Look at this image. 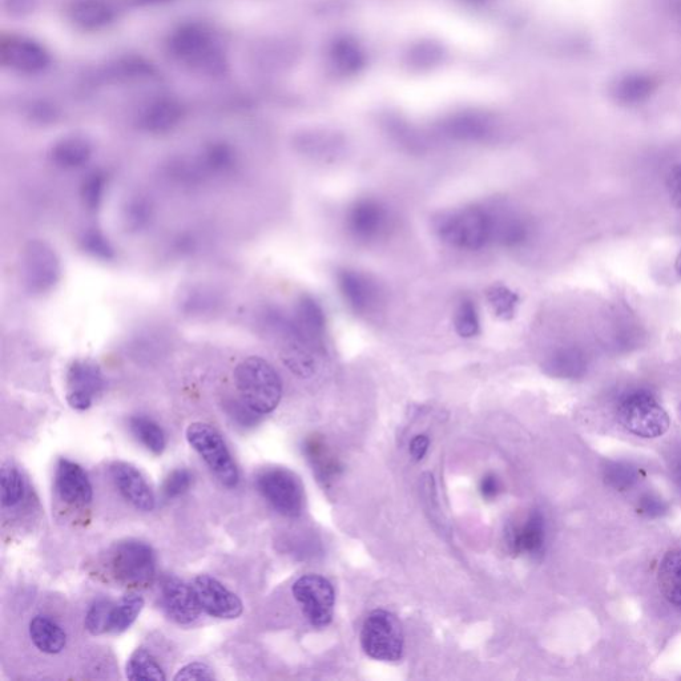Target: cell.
I'll return each mask as SVG.
<instances>
[{
    "instance_id": "cb8c5ba5",
    "label": "cell",
    "mask_w": 681,
    "mask_h": 681,
    "mask_svg": "<svg viewBox=\"0 0 681 681\" xmlns=\"http://www.w3.org/2000/svg\"><path fill=\"white\" fill-rule=\"evenodd\" d=\"M91 145L80 137H67L60 140L51 149V160L56 167L75 169L83 167L91 159Z\"/></svg>"
},
{
    "instance_id": "4dcf8cb0",
    "label": "cell",
    "mask_w": 681,
    "mask_h": 681,
    "mask_svg": "<svg viewBox=\"0 0 681 681\" xmlns=\"http://www.w3.org/2000/svg\"><path fill=\"white\" fill-rule=\"evenodd\" d=\"M305 453L321 481H329L332 475L337 474V459L330 454L321 438L310 437L305 442Z\"/></svg>"
},
{
    "instance_id": "836d02e7",
    "label": "cell",
    "mask_w": 681,
    "mask_h": 681,
    "mask_svg": "<svg viewBox=\"0 0 681 681\" xmlns=\"http://www.w3.org/2000/svg\"><path fill=\"white\" fill-rule=\"evenodd\" d=\"M114 604L111 600L100 598L96 599L88 608L84 626H86L87 631L91 635L110 634L111 614Z\"/></svg>"
},
{
    "instance_id": "f6af8a7d",
    "label": "cell",
    "mask_w": 681,
    "mask_h": 681,
    "mask_svg": "<svg viewBox=\"0 0 681 681\" xmlns=\"http://www.w3.org/2000/svg\"><path fill=\"white\" fill-rule=\"evenodd\" d=\"M639 510L640 513L647 515V517L656 518L666 514L668 507L667 503L658 495L646 494L640 498Z\"/></svg>"
},
{
    "instance_id": "52a82bcc",
    "label": "cell",
    "mask_w": 681,
    "mask_h": 681,
    "mask_svg": "<svg viewBox=\"0 0 681 681\" xmlns=\"http://www.w3.org/2000/svg\"><path fill=\"white\" fill-rule=\"evenodd\" d=\"M110 568L124 587L148 586L155 578L156 555L148 543L128 539L112 548Z\"/></svg>"
},
{
    "instance_id": "b9f144b4",
    "label": "cell",
    "mask_w": 681,
    "mask_h": 681,
    "mask_svg": "<svg viewBox=\"0 0 681 681\" xmlns=\"http://www.w3.org/2000/svg\"><path fill=\"white\" fill-rule=\"evenodd\" d=\"M651 87L650 80L631 78L620 84L619 95L620 98L627 100V102H638V100L646 98L650 94Z\"/></svg>"
},
{
    "instance_id": "f546056e",
    "label": "cell",
    "mask_w": 681,
    "mask_h": 681,
    "mask_svg": "<svg viewBox=\"0 0 681 681\" xmlns=\"http://www.w3.org/2000/svg\"><path fill=\"white\" fill-rule=\"evenodd\" d=\"M126 676L130 680H167L163 667L155 656L145 648H137L128 659Z\"/></svg>"
},
{
    "instance_id": "8fae6325",
    "label": "cell",
    "mask_w": 681,
    "mask_h": 681,
    "mask_svg": "<svg viewBox=\"0 0 681 681\" xmlns=\"http://www.w3.org/2000/svg\"><path fill=\"white\" fill-rule=\"evenodd\" d=\"M192 587L201 610L212 618L233 620L243 615V600L213 576H197Z\"/></svg>"
},
{
    "instance_id": "484cf974",
    "label": "cell",
    "mask_w": 681,
    "mask_h": 681,
    "mask_svg": "<svg viewBox=\"0 0 681 681\" xmlns=\"http://www.w3.org/2000/svg\"><path fill=\"white\" fill-rule=\"evenodd\" d=\"M659 586L668 602L681 607V550L668 552L659 567Z\"/></svg>"
},
{
    "instance_id": "8992f818",
    "label": "cell",
    "mask_w": 681,
    "mask_h": 681,
    "mask_svg": "<svg viewBox=\"0 0 681 681\" xmlns=\"http://www.w3.org/2000/svg\"><path fill=\"white\" fill-rule=\"evenodd\" d=\"M620 423L642 438H658L670 429V417L647 390L627 393L618 405Z\"/></svg>"
},
{
    "instance_id": "ba28073f",
    "label": "cell",
    "mask_w": 681,
    "mask_h": 681,
    "mask_svg": "<svg viewBox=\"0 0 681 681\" xmlns=\"http://www.w3.org/2000/svg\"><path fill=\"white\" fill-rule=\"evenodd\" d=\"M256 486L265 501L278 514L288 518H297L302 514L305 503L304 487L292 471L269 467L257 475Z\"/></svg>"
},
{
    "instance_id": "5bb4252c",
    "label": "cell",
    "mask_w": 681,
    "mask_h": 681,
    "mask_svg": "<svg viewBox=\"0 0 681 681\" xmlns=\"http://www.w3.org/2000/svg\"><path fill=\"white\" fill-rule=\"evenodd\" d=\"M389 213L380 201L358 200L346 216V227L354 239L372 241L378 239L388 228Z\"/></svg>"
},
{
    "instance_id": "ac0fdd59",
    "label": "cell",
    "mask_w": 681,
    "mask_h": 681,
    "mask_svg": "<svg viewBox=\"0 0 681 681\" xmlns=\"http://www.w3.org/2000/svg\"><path fill=\"white\" fill-rule=\"evenodd\" d=\"M3 62L22 74H38L50 64V55L42 44L27 38H10L2 44Z\"/></svg>"
},
{
    "instance_id": "d6a6232c",
    "label": "cell",
    "mask_w": 681,
    "mask_h": 681,
    "mask_svg": "<svg viewBox=\"0 0 681 681\" xmlns=\"http://www.w3.org/2000/svg\"><path fill=\"white\" fill-rule=\"evenodd\" d=\"M236 163L235 152L225 144H215L209 147L197 167L203 173H225Z\"/></svg>"
},
{
    "instance_id": "7402d4cb",
    "label": "cell",
    "mask_w": 681,
    "mask_h": 681,
    "mask_svg": "<svg viewBox=\"0 0 681 681\" xmlns=\"http://www.w3.org/2000/svg\"><path fill=\"white\" fill-rule=\"evenodd\" d=\"M28 632H30L31 642L43 654H60L66 648V632L48 616H35L30 622Z\"/></svg>"
},
{
    "instance_id": "ee69618b",
    "label": "cell",
    "mask_w": 681,
    "mask_h": 681,
    "mask_svg": "<svg viewBox=\"0 0 681 681\" xmlns=\"http://www.w3.org/2000/svg\"><path fill=\"white\" fill-rule=\"evenodd\" d=\"M215 679V674L213 670L208 666L207 663L203 662H193L187 664L183 668H180L175 675L173 680H213Z\"/></svg>"
},
{
    "instance_id": "9c48e42d",
    "label": "cell",
    "mask_w": 681,
    "mask_h": 681,
    "mask_svg": "<svg viewBox=\"0 0 681 681\" xmlns=\"http://www.w3.org/2000/svg\"><path fill=\"white\" fill-rule=\"evenodd\" d=\"M292 592L313 627L325 628L332 623L336 594L328 579L316 574L301 576L294 582Z\"/></svg>"
},
{
    "instance_id": "60d3db41",
    "label": "cell",
    "mask_w": 681,
    "mask_h": 681,
    "mask_svg": "<svg viewBox=\"0 0 681 681\" xmlns=\"http://www.w3.org/2000/svg\"><path fill=\"white\" fill-rule=\"evenodd\" d=\"M152 208L147 200L134 199L128 203L126 213H124V220H126L127 227L130 229H141L148 224L151 219Z\"/></svg>"
},
{
    "instance_id": "681fc988",
    "label": "cell",
    "mask_w": 681,
    "mask_h": 681,
    "mask_svg": "<svg viewBox=\"0 0 681 681\" xmlns=\"http://www.w3.org/2000/svg\"><path fill=\"white\" fill-rule=\"evenodd\" d=\"M668 189L675 205L681 208V167L674 169L668 179Z\"/></svg>"
},
{
    "instance_id": "30bf717a",
    "label": "cell",
    "mask_w": 681,
    "mask_h": 681,
    "mask_svg": "<svg viewBox=\"0 0 681 681\" xmlns=\"http://www.w3.org/2000/svg\"><path fill=\"white\" fill-rule=\"evenodd\" d=\"M22 265L24 282L32 293H46L59 281L58 255L44 241L34 240L27 244Z\"/></svg>"
},
{
    "instance_id": "3957f363",
    "label": "cell",
    "mask_w": 681,
    "mask_h": 681,
    "mask_svg": "<svg viewBox=\"0 0 681 681\" xmlns=\"http://www.w3.org/2000/svg\"><path fill=\"white\" fill-rule=\"evenodd\" d=\"M169 51L180 62L209 75L224 71V56L208 30L199 24L180 27L169 39Z\"/></svg>"
},
{
    "instance_id": "f35d334b",
    "label": "cell",
    "mask_w": 681,
    "mask_h": 681,
    "mask_svg": "<svg viewBox=\"0 0 681 681\" xmlns=\"http://www.w3.org/2000/svg\"><path fill=\"white\" fill-rule=\"evenodd\" d=\"M193 483V475L187 469H176L168 474L163 483V495L167 499H175L181 497L191 489Z\"/></svg>"
},
{
    "instance_id": "1f68e13d",
    "label": "cell",
    "mask_w": 681,
    "mask_h": 681,
    "mask_svg": "<svg viewBox=\"0 0 681 681\" xmlns=\"http://www.w3.org/2000/svg\"><path fill=\"white\" fill-rule=\"evenodd\" d=\"M0 486H2V505L3 507H15L26 498L27 485L22 473L15 466H3L0 474Z\"/></svg>"
},
{
    "instance_id": "603a6c76",
    "label": "cell",
    "mask_w": 681,
    "mask_h": 681,
    "mask_svg": "<svg viewBox=\"0 0 681 681\" xmlns=\"http://www.w3.org/2000/svg\"><path fill=\"white\" fill-rule=\"evenodd\" d=\"M183 118V108L171 99H161L151 104L144 112L141 124L152 134H165L173 130Z\"/></svg>"
},
{
    "instance_id": "7a4b0ae2",
    "label": "cell",
    "mask_w": 681,
    "mask_h": 681,
    "mask_svg": "<svg viewBox=\"0 0 681 681\" xmlns=\"http://www.w3.org/2000/svg\"><path fill=\"white\" fill-rule=\"evenodd\" d=\"M233 377L240 400L260 417L272 413L280 405L281 378L263 358L249 357L241 361Z\"/></svg>"
},
{
    "instance_id": "4316f807",
    "label": "cell",
    "mask_w": 681,
    "mask_h": 681,
    "mask_svg": "<svg viewBox=\"0 0 681 681\" xmlns=\"http://www.w3.org/2000/svg\"><path fill=\"white\" fill-rule=\"evenodd\" d=\"M134 437L152 454L161 455L167 447V435L156 421L147 415H135L130 419Z\"/></svg>"
},
{
    "instance_id": "2e32d148",
    "label": "cell",
    "mask_w": 681,
    "mask_h": 681,
    "mask_svg": "<svg viewBox=\"0 0 681 681\" xmlns=\"http://www.w3.org/2000/svg\"><path fill=\"white\" fill-rule=\"evenodd\" d=\"M55 487L60 499L67 505L86 506L94 498V489L86 471L70 459L62 458L58 462Z\"/></svg>"
},
{
    "instance_id": "7bdbcfd3",
    "label": "cell",
    "mask_w": 681,
    "mask_h": 681,
    "mask_svg": "<svg viewBox=\"0 0 681 681\" xmlns=\"http://www.w3.org/2000/svg\"><path fill=\"white\" fill-rule=\"evenodd\" d=\"M213 305H215V300H213L212 294L201 289L191 290L183 302L184 309L188 313L196 314L208 312L209 309L213 308Z\"/></svg>"
},
{
    "instance_id": "5b68a950",
    "label": "cell",
    "mask_w": 681,
    "mask_h": 681,
    "mask_svg": "<svg viewBox=\"0 0 681 681\" xmlns=\"http://www.w3.org/2000/svg\"><path fill=\"white\" fill-rule=\"evenodd\" d=\"M365 654L380 662H398L404 655L405 634L400 620L392 612L374 610L365 619L361 631Z\"/></svg>"
},
{
    "instance_id": "ffe728a7",
    "label": "cell",
    "mask_w": 681,
    "mask_h": 681,
    "mask_svg": "<svg viewBox=\"0 0 681 681\" xmlns=\"http://www.w3.org/2000/svg\"><path fill=\"white\" fill-rule=\"evenodd\" d=\"M337 281L342 297L354 312L366 313L376 305L377 286L365 274L344 269L338 272Z\"/></svg>"
},
{
    "instance_id": "bcb514c9",
    "label": "cell",
    "mask_w": 681,
    "mask_h": 681,
    "mask_svg": "<svg viewBox=\"0 0 681 681\" xmlns=\"http://www.w3.org/2000/svg\"><path fill=\"white\" fill-rule=\"evenodd\" d=\"M479 490H481L483 498L487 499V501H493L502 491L501 481H499L497 475L487 474L482 478Z\"/></svg>"
},
{
    "instance_id": "f907efd6",
    "label": "cell",
    "mask_w": 681,
    "mask_h": 681,
    "mask_svg": "<svg viewBox=\"0 0 681 681\" xmlns=\"http://www.w3.org/2000/svg\"><path fill=\"white\" fill-rule=\"evenodd\" d=\"M171 2V0H137V3L143 6H157V4H164Z\"/></svg>"
},
{
    "instance_id": "8d00e7d4",
    "label": "cell",
    "mask_w": 681,
    "mask_h": 681,
    "mask_svg": "<svg viewBox=\"0 0 681 681\" xmlns=\"http://www.w3.org/2000/svg\"><path fill=\"white\" fill-rule=\"evenodd\" d=\"M604 479L615 490L624 491L631 489L638 482L639 471L631 463L611 462L604 469Z\"/></svg>"
},
{
    "instance_id": "f5cc1de1",
    "label": "cell",
    "mask_w": 681,
    "mask_h": 681,
    "mask_svg": "<svg viewBox=\"0 0 681 681\" xmlns=\"http://www.w3.org/2000/svg\"><path fill=\"white\" fill-rule=\"evenodd\" d=\"M678 479H680V482H681V467H679V469H678Z\"/></svg>"
},
{
    "instance_id": "ab89813d",
    "label": "cell",
    "mask_w": 681,
    "mask_h": 681,
    "mask_svg": "<svg viewBox=\"0 0 681 681\" xmlns=\"http://www.w3.org/2000/svg\"><path fill=\"white\" fill-rule=\"evenodd\" d=\"M104 188H106V176L102 172H92L84 180L82 185V197L84 204L95 211L102 203Z\"/></svg>"
},
{
    "instance_id": "e0dca14e",
    "label": "cell",
    "mask_w": 681,
    "mask_h": 681,
    "mask_svg": "<svg viewBox=\"0 0 681 681\" xmlns=\"http://www.w3.org/2000/svg\"><path fill=\"white\" fill-rule=\"evenodd\" d=\"M290 318L298 337L317 353H324L326 317L321 305L313 297L302 296Z\"/></svg>"
},
{
    "instance_id": "d6986e66",
    "label": "cell",
    "mask_w": 681,
    "mask_h": 681,
    "mask_svg": "<svg viewBox=\"0 0 681 681\" xmlns=\"http://www.w3.org/2000/svg\"><path fill=\"white\" fill-rule=\"evenodd\" d=\"M546 542V523L542 513L531 511L522 523L509 527L506 533L507 548L513 555L541 554Z\"/></svg>"
},
{
    "instance_id": "9a60e30c",
    "label": "cell",
    "mask_w": 681,
    "mask_h": 681,
    "mask_svg": "<svg viewBox=\"0 0 681 681\" xmlns=\"http://www.w3.org/2000/svg\"><path fill=\"white\" fill-rule=\"evenodd\" d=\"M112 481L118 487L119 493L136 510L149 513L155 509V494L145 481L143 474L135 466L127 462H114L110 467Z\"/></svg>"
},
{
    "instance_id": "7c38bea8",
    "label": "cell",
    "mask_w": 681,
    "mask_h": 681,
    "mask_svg": "<svg viewBox=\"0 0 681 681\" xmlns=\"http://www.w3.org/2000/svg\"><path fill=\"white\" fill-rule=\"evenodd\" d=\"M67 402L72 409L91 408L95 397L103 392L106 381L99 366L91 361H75L67 374Z\"/></svg>"
},
{
    "instance_id": "c3c4849f",
    "label": "cell",
    "mask_w": 681,
    "mask_h": 681,
    "mask_svg": "<svg viewBox=\"0 0 681 681\" xmlns=\"http://www.w3.org/2000/svg\"><path fill=\"white\" fill-rule=\"evenodd\" d=\"M430 441L426 435H417L410 443V455L414 461H422L429 449Z\"/></svg>"
},
{
    "instance_id": "44dd1931",
    "label": "cell",
    "mask_w": 681,
    "mask_h": 681,
    "mask_svg": "<svg viewBox=\"0 0 681 681\" xmlns=\"http://www.w3.org/2000/svg\"><path fill=\"white\" fill-rule=\"evenodd\" d=\"M70 18L83 30H100L115 19V10L106 0H75L70 7Z\"/></svg>"
},
{
    "instance_id": "7dc6e473",
    "label": "cell",
    "mask_w": 681,
    "mask_h": 681,
    "mask_svg": "<svg viewBox=\"0 0 681 681\" xmlns=\"http://www.w3.org/2000/svg\"><path fill=\"white\" fill-rule=\"evenodd\" d=\"M6 7L12 15H27L35 10L36 0H6Z\"/></svg>"
},
{
    "instance_id": "816d5d0a",
    "label": "cell",
    "mask_w": 681,
    "mask_h": 681,
    "mask_svg": "<svg viewBox=\"0 0 681 681\" xmlns=\"http://www.w3.org/2000/svg\"><path fill=\"white\" fill-rule=\"evenodd\" d=\"M676 271H678L681 276V253L678 257V260H676Z\"/></svg>"
},
{
    "instance_id": "e575fe53",
    "label": "cell",
    "mask_w": 681,
    "mask_h": 681,
    "mask_svg": "<svg viewBox=\"0 0 681 681\" xmlns=\"http://www.w3.org/2000/svg\"><path fill=\"white\" fill-rule=\"evenodd\" d=\"M487 301L495 316L501 320H511L517 312L519 297L513 290L506 288L503 285H495L493 288L487 290Z\"/></svg>"
},
{
    "instance_id": "6da1fadb",
    "label": "cell",
    "mask_w": 681,
    "mask_h": 681,
    "mask_svg": "<svg viewBox=\"0 0 681 681\" xmlns=\"http://www.w3.org/2000/svg\"><path fill=\"white\" fill-rule=\"evenodd\" d=\"M435 232L451 247L481 251L494 241L495 212L477 205L455 209L435 220Z\"/></svg>"
},
{
    "instance_id": "277c9868",
    "label": "cell",
    "mask_w": 681,
    "mask_h": 681,
    "mask_svg": "<svg viewBox=\"0 0 681 681\" xmlns=\"http://www.w3.org/2000/svg\"><path fill=\"white\" fill-rule=\"evenodd\" d=\"M189 446L200 455L212 473L225 487L239 485L240 473L223 435L204 422H193L185 431Z\"/></svg>"
},
{
    "instance_id": "d590c367",
    "label": "cell",
    "mask_w": 681,
    "mask_h": 681,
    "mask_svg": "<svg viewBox=\"0 0 681 681\" xmlns=\"http://www.w3.org/2000/svg\"><path fill=\"white\" fill-rule=\"evenodd\" d=\"M455 332L458 336L463 338H473L479 333L481 324H479V316L475 302L465 298L459 302L454 316Z\"/></svg>"
},
{
    "instance_id": "83f0119b",
    "label": "cell",
    "mask_w": 681,
    "mask_h": 681,
    "mask_svg": "<svg viewBox=\"0 0 681 681\" xmlns=\"http://www.w3.org/2000/svg\"><path fill=\"white\" fill-rule=\"evenodd\" d=\"M529 237V225L521 217L507 212H495L494 241L505 247H517Z\"/></svg>"
},
{
    "instance_id": "4fadbf2b",
    "label": "cell",
    "mask_w": 681,
    "mask_h": 681,
    "mask_svg": "<svg viewBox=\"0 0 681 681\" xmlns=\"http://www.w3.org/2000/svg\"><path fill=\"white\" fill-rule=\"evenodd\" d=\"M161 604L165 614L181 626L195 623L203 611L193 587L176 576H167L161 583Z\"/></svg>"
},
{
    "instance_id": "74e56055",
    "label": "cell",
    "mask_w": 681,
    "mask_h": 681,
    "mask_svg": "<svg viewBox=\"0 0 681 681\" xmlns=\"http://www.w3.org/2000/svg\"><path fill=\"white\" fill-rule=\"evenodd\" d=\"M80 244H82L83 251L94 259L110 261L115 257V251L110 241L102 232L94 231V229L84 233Z\"/></svg>"
},
{
    "instance_id": "f1b7e54d",
    "label": "cell",
    "mask_w": 681,
    "mask_h": 681,
    "mask_svg": "<svg viewBox=\"0 0 681 681\" xmlns=\"http://www.w3.org/2000/svg\"><path fill=\"white\" fill-rule=\"evenodd\" d=\"M143 608V596L131 594L120 599L112 608L110 634H123L130 630Z\"/></svg>"
},
{
    "instance_id": "d4e9b609",
    "label": "cell",
    "mask_w": 681,
    "mask_h": 681,
    "mask_svg": "<svg viewBox=\"0 0 681 681\" xmlns=\"http://www.w3.org/2000/svg\"><path fill=\"white\" fill-rule=\"evenodd\" d=\"M586 366L587 362L582 350L575 346H564L548 357L545 368L550 376L576 378L582 376Z\"/></svg>"
}]
</instances>
